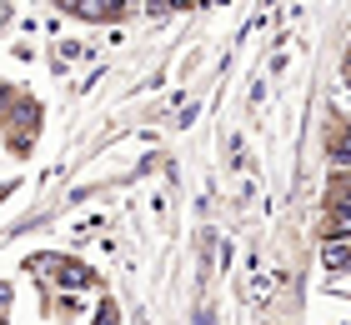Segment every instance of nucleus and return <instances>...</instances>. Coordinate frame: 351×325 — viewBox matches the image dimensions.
Here are the masks:
<instances>
[{
    "mask_svg": "<svg viewBox=\"0 0 351 325\" xmlns=\"http://www.w3.org/2000/svg\"><path fill=\"white\" fill-rule=\"evenodd\" d=\"M337 200H341V205H351V175H341V185H337Z\"/></svg>",
    "mask_w": 351,
    "mask_h": 325,
    "instance_id": "obj_4",
    "label": "nucleus"
},
{
    "mask_svg": "<svg viewBox=\"0 0 351 325\" xmlns=\"http://www.w3.org/2000/svg\"><path fill=\"white\" fill-rule=\"evenodd\" d=\"M95 325H116V311H110V305H101V320Z\"/></svg>",
    "mask_w": 351,
    "mask_h": 325,
    "instance_id": "obj_5",
    "label": "nucleus"
},
{
    "mask_svg": "<svg viewBox=\"0 0 351 325\" xmlns=\"http://www.w3.org/2000/svg\"><path fill=\"white\" fill-rule=\"evenodd\" d=\"M346 235H351V205L337 200V210L326 216V240H346Z\"/></svg>",
    "mask_w": 351,
    "mask_h": 325,
    "instance_id": "obj_2",
    "label": "nucleus"
},
{
    "mask_svg": "<svg viewBox=\"0 0 351 325\" xmlns=\"http://www.w3.org/2000/svg\"><path fill=\"white\" fill-rule=\"evenodd\" d=\"M66 10L75 15H95V21H110V15H121V0H60Z\"/></svg>",
    "mask_w": 351,
    "mask_h": 325,
    "instance_id": "obj_1",
    "label": "nucleus"
},
{
    "mask_svg": "<svg viewBox=\"0 0 351 325\" xmlns=\"http://www.w3.org/2000/svg\"><path fill=\"white\" fill-rule=\"evenodd\" d=\"M322 260H326V270H351V250H341L337 240H326V250H322Z\"/></svg>",
    "mask_w": 351,
    "mask_h": 325,
    "instance_id": "obj_3",
    "label": "nucleus"
}]
</instances>
